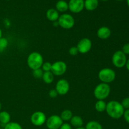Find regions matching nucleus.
Instances as JSON below:
<instances>
[{
  "mask_svg": "<svg viewBox=\"0 0 129 129\" xmlns=\"http://www.w3.org/2000/svg\"><path fill=\"white\" fill-rule=\"evenodd\" d=\"M105 111L108 115L112 118L119 119L123 117L125 109L121 103L116 100H112L107 103Z\"/></svg>",
  "mask_w": 129,
  "mask_h": 129,
  "instance_id": "1",
  "label": "nucleus"
},
{
  "mask_svg": "<svg viewBox=\"0 0 129 129\" xmlns=\"http://www.w3.org/2000/svg\"><path fill=\"white\" fill-rule=\"evenodd\" d=\"M44 62L42 55L38 52H33L30 53L26 60L28 66L32 71L41 68Z\"/></svg>",
  "mask_w": 129,
  "mask_h": 129,
  "instance_id": "2",
  "label": "nucleus"
},
{
  "mask_svg": "<svg viewBox=\"0 0 129 129\" xmlns=\"http://www.w3.org/2000/svg\"><path fill=\"white\" fill-rule=\"evenodd\" d=\"M111 88L109 84L101 83L95 87L93 94L98 100H105L109 96Z\"/></svg>",
  "mask_w": 129,
  "mask_h": 129,
  "instance_id": "3",
  "label": "nucleus"
},
{
  "mask_svg": "<svg viewBox=\"0 0 129 129\" xmlns=\"http://www.w3.org/2000/svg\"><path fill=\"white\" fill-rule=\"evenodd\" d=\"M98 78L102 83L109 84L115 79L116 73L111 68H103L98 73Z\"/></svg>",
  "mask_w": 129,
  "mask_h": 129,
  "instance_id": "4",
  "label": "nucleus"
},
{
  "mask_svg": "<svg viewBox=\"0 0 129 129\" xmlns=\"http://www.w3.org/2000/svg\"><path fill=\"white\" fill-rule=\"evenodd\" d=\"M59 26L65 30H69L75 25V20L72 15L68 13H63L59 16L57 20Z\"/></svg>",
  "mask_w": 129,
  "mask_h": 129,
  "instance_id": "5",
  "label": "nucleus"
},
{
  "mask_svg": "<svg viewBox=\"0 0 129 129\" xmlns=\"http://www.w3.org/2000/svg\"><path fill=\"white\" fill-rule=\"evenodd\" d=\"M127 60V55L122 50H117L112 55V64L117 68H122L125 66Z\"/></svg>",
  "mask_w": 129,
  "mask_h": 129,
  "instance_id": "6",
  "label": "nucleus"
},
{
  "mask_svg": "<svg viewBox=\"0 0 129 129\" xmlns=\"http://www.w3.org/2000/svg\"><path fill=\"white\" fill-rule=\"evenodd\" d=\"M67 69L68 66L66 63L62 60H58L52 64L51 72L56 76H60L65 74Z\"/></svg>",
  "mask_w": 129,
  "mask_h": 129,
  "instance_id": "7",
  "label": "nucleus"
},
{
  "mask_svg": "<svg viewBox=\"0 0 129 129\" xmlns=\"http://www.w3.org/2000/svg\"><path fill=\"white\" fill-rule=\"evenodd\" d=\"M47 117L45 113L41 111H36L31 114L30 117V121L36 127H40L45 123Z\"/></svg>",
  "mask_w": 129,
  "mask_h": 129,
  "instance_id": "8",
  "label": "nucleus"
},
{
  "mask_svg": "<svg viewBox=\"0 0 129 129\" xmlns=\"http://www.w3.org/2000/svg\"><path fill=\"white\" fill-rule=\"evenodd\" d=\"M64 122L57 115H52L47 118L45 123L48 129H59Z\"/></svg>",
  "mask_w": 129,
  "mask_h": 129,
  "instance_id": "9",
  "label": "nucleus"
},
{
  "mask_svg": "<svg viewBox=\"0 0 129 129\" xmlns=\"http://www.w3.org/2000/svg\"><path fill=\"white\" fill-rule=\"evenodd\" d=\"M77 48L80 54H87L92 48V42L88 38H83L78 42Z\"/></svg>",
  "mask_w": 129,
  "mask_h": 129,
  "instance_id": "10",
  "label": "nucleus"
},
{
  "mask_svg": "<svg viewBox=\"0 0 129 129\" xmlns=\"http://www.w3.org/2000/svg\"><path fill=\"white\" fill-rule=\"evenodd\" d=\"M55 89L57 91L59 95H66L70 89L69 81L65 79H59L55 84Z\"/></svg>",
  "mask_w": 129,
  "mask_h": 129,
  "instance_id": "11",
  "label": "nucleus"
},
{
  "mask_svg": "<svg viewBox=\"0 0 129 129\" xmlns=\"http://www.w3.org/2000/svg\"><path fill=\"white\" fill-rule=\"evenodd\" d=\"M69 10L73 13H79L84 8V0H69Z\"/></svg>",
  "mask_w": 129,
  "mask_h": 129,
  "instance_id": "12",
  "label": "nucleus"
},
{
  "mask_svg": "<svg viewBox=\"0 0 129 129\" xmlns=\"http://www.w3.org/2000/svg\"><path fill=\"white\" fill-rule=\"evenodd\" d=\"M112 31L107 26H102L97 30V37L101 40H107L111 36Z\"/></svg>",
  "mask_w": 129,
  "mask_h": 129,
  "instance_id": "13",
  "label": "nucleus"
},
{
  "mask_svg": "<svg viewBox=\"0 0 129 129\" xmlns=\"http://www.w3.org/2000/svg\"><path fill=\"white\" fill-rule=\"evenodd\" d=\"M59 16V13L57 11L56 9L50 8L46 12V17L47 20L52 22L57 21Z\"/></svg>",
  "mask_w": 129,
  "mask_h": 129,
  "instance_id": "14",
  "label": "nucleus"
},
{
  "mask_svg": "<svg viewBox=\"0 0 129 129\" xmlns=\"http://www.w3.org/2000/svg\"><path fill=\"white\" fill-rule=\"evenodd\" d=\"M99 5V0H85L84 8L89 11L95 10Z\"/></svg>",
  "mask_w": 129,
  "mask_h": 129,
  "instance_id": "15",
  "label": "nucleus"
},
{
  "mask_svg": "<svg viewBox=\"0 0 129 129\" xmlns=\"http://www.w3.org/2000/svg\"><path fill=\"white\" fill-rule=\"evenodd\" d=\"M71 125L74 127V128H79L83 127L84 124L83 119L78 115H73L70 120Z\"/></svg>",
  "mask_w": 129,
  "mask_h": 129,
  "instance_id": "16",
  "label": "nucleus"
},
{
  "mask_svg": "<svg viewBox=\"0 0 129 129\" xmlns=\"http://www.w3.org/2000/svg\"><path fill=\"white\" fill-rule=\"evenodd\" d=\"M55 8H56V10L59 13H64L69 10L68 3H67L64 0H59L57 2Z\"/></svg>",
  "mask_w": 129,
  "mask_h": 129,
  "instance_id": "17",
  "label": "nucleus"
},
{
  "mask_svg": "<svg viewBox=\"0 0 129 129\" xmlns=\"http://www.w3.org/2000/svg\"><path fill=\"white\" fill-rule=\"evenodd\" d=\"M11 122V115L6 111H1L0 112V123L3 125H6V124Z\"/></svg>",
  "mask_w": 129,
  "mask_h": 129,
  "instance_id": "18",
  "label": "nucleus"
},
{
  "mask_svg": "<svg viewBox=\"0 0 129 129\" xmlns=\"http://www.w3.org/2000/svg\"><path fill=\"white\" fill-rule=\"evenodd\" d=\"M42 79L44 83L46 84H51L54 81V75L51 71L44 72Z\"/></svg>",
  "mask_w": 129,
  "mask_h": 129,
  "instance_id": "19",
  "label": "nucleus"
},
{
  "mask_svg": "<svg viewBox=\"0 0 129 129\" xmlns=\"http://www.w3.org/2000/svg\"><path fill=\"white\" fill-rule=\"evenodd\" d=\"M73 112L70 110H64L60 113V118L62 120L63 122H68L70 121L71 118L73 117Z\"/></svg>",
  "mask_w": 129,
  "mask_h": 129,
  "instance_id": "20",
  "label": "nucleus"
},
{
  "mask_svg": "<svg viewBox=\"0 0 129 129\" xmlns=\"http://www.w3.org/2000/svg\"><path fill=\"white\" fill-rule=\"evenodd\" d=\"M84 128L85 129H103V127L100 122L95 120H91L86 124Z\"/></svg>",
  "mask_w": 129,
  "mask_h": 129,
  "instance_id": "21",
  "label": "nucleus"
},
{
  "mask_svg": "<svg viewBox=\"0 0 129 129\" xmlns=\"http://www.w3.org/2000/svg\"><path fill=\"white\" fill-rule=\"evenodd\" d=\"M106 107H107V103L104 100H98L96 102L94 105L96 110L100 113L105 112L106 110Z\"/></svg>",
  "mask_w": 129,
  "mask_h": 129,
  "instance_id": "22",
  "label": "nucleus"
},
{
  "mask_svg": "<svg viewBox=\"0 0 129 129\" xmlns=\"http://www.w3.org/2000/svg\"><path fill=\"white\" fill-rule=\"evenodd\" d=\"M3 129H23L20 123L15 122H10L4 126Z\"/></svg>",
  "mask_w": 129,
  "mask_h": 129,
  "instance_id": "23",
  "label": "nucleus"
},
{
  "mask_svg": "<svg viewBox=\"0 0 129 129\" xmlns=\"http://www.w3.org/2000/svg\"><path fill=\"white\" fill-rule=\"evenodd\" d=\"M8 45V40L5 37H1L0 39V50L1 51L5 50Z\"/></svg>",
  "mask_w": 129,
  "mask_h": 129,
  "instance_id": "24",
  "label": "nucleus"
},
{
  "mask_svg": "<svg viewBox=\"0 0 129 129\" xmlns=\"http://www.w3.org/2000/svg\"><path fill=\"white\" fill-rule=\"evenodd\" d=\"M41 69L44 72H47V71H51L52 69V63L49 62H45L43 63L42 66L41 67Z\"/></svg>",
  "mask_w": 129,
  "mask_h": 129,
  "instance_id": "25",
  "label": "nucleus"
},
{
  "mask_svg": "<svg viewBox=\"0 0 129 129\" xmlns=\"http://www.w3.org/2000/svg\"><path fill=\"white\" fill-rule=\"evenodd\" d=\"M32 73L33 76L35 78H42L43 74H44V71H43L41 68H40V69L34 70L32 71Z\"/></svg>",
  "mask_w": 129,
  "mask_h": 129,
  "instance_id": "26",
  "label": "nucleus"
},
{
  "mask_svg": "<svg viewBox=\"0 0 129 129\" xmlns=\"http://www.w3.org/2000/svg\"><path fill=\"white\" fill-rule=\"evenodd\" d=\"M69 54H70L71 56H76L79 54V51L77 48L76 46L71 47L70 49H69Z\"/></svg>",
  "mask_w": 129,
  "mask_h": 129,
  "instance_id": "27",
  "label": "nucleus"
},
{
  "mask_svg": "<svg viewBox=\"0 0 129 129\" xmlns=\"http://www.w3.org/2000/svg\"><path fill=\"white\" fill-rule=\"evenodd\" d=\"M121 104L125 110L129 109V97H127L123 99V100L121 102Z\"/></svg>",
  "mask_w": 129,
  "mask_h": 129,
  "instance_id": "28",
  "label": "nucleus"
},
{
  "mask_svg": "<svg viewBox=\"0 0 129 129\" xmlns=\"http://www.w3.org/2000/svg\"><path fill=\"white\" fill-rule=\"evenodd\" d=\"M59 95L58 94L57 91H56L55 89H52L49 91V96L51 98H56L57 96Z\"/></svg>",
  "mask_w": 129,
  "mask_h": 129,
  "instance_id": "29",
  "label": "nucleus"
},
{
  "mask_svg": "<svg viewBox=\"0 0 129 129\" xmlns=\"http://www.w3.org/2000/svg\"><path fill=\"white\" fill-rule=\"evenodd\" d=\"M121 50H122L126 55H129V43H127V44H124V45H123V47H122V49Z\"/></svg>",
  "mask_w": 129,
  "mask_h": 129,
  "instance_id": "30",
  "label": "nucleus"
},
{
  "mask_svg": "<svg viewBox=\"0 0 129 129\" xmlns=\"http://www.w3.org/2000/svg\"><path fill=\"white\" fill-rule=\"evenodd\" d=\"M123 117L124 118L125 120L127 123H129V109L125 110L124 113H123Z\"/></svg>",
  "mask_w": 129,
  "mask_h": 129,
  "instance_id": "31",
  "label": "nucleus"
},
{
  "mask_svg": "<svg viewBox=\"0 0 129 129\" xmlns=\"http://www.w3.org/2000/svg\"><path fill=\"white\" fill-rule=\"evenodd\" d=\"M59 129H73V128H72V126L71 125V124L67 123V122H65V123L64 122Z\"/></svg>",
  "mask_w": 129,
  "mask_h": 129,
  "instance_id": "32",
  "label": "nucleus"
},
{
  "mask_svg": "<svg viewBox=\"0 0 129 129\" xmlns=\"http://www.w3.org/2000/svg\"><path fill=\"white\" fill-rule=\"evenodd\" d=\"M125 66H126V68H127V70H128V71H129V59H127V62H126Z\"/></svg>",
  "mask_w": 129,
  "mask_h": 129,
  "instance_id": "33",
  "label": "nucleus"
},
{
  "mask_svg": "<svg viewBox=\"0 0 129 129\" xmlns=\"http://www.w3.org/2000/svg\"><path fill=\"white\" fill-rule=\"evenodd\" d=\"M2 35H3V32H2V30H1V28H0V39L2 37Z\"/></svg>",
  "mask_w": 129,
  "mask_h": 129,
  "instance_id": "34",
  "label": "nucleus"
},
{
  "mask_svg": "<svg viewBox=\"0 0 129 129\" xmlns=\"http://www.w3.org/2000/svg\"><path fill=\"white\" fill-rule=\"evenodd\" d=\"M75 129H85V128L83 127H79V128H76Z\"/></svg>",
  "mask_w": 129,
  "mask_h": 129,
  "instance_id": "35",
  "label": "nucleus"
},
{
  "mask_svg": "<svg viewBox=\"0 0 129 129\" xmlns=\"http://www.w3.org/2000/svg\"><path fill=\"white\" fill-rule=\"evenodd\" d=\"M1 108H2V105H1V102H0V112L1 111Z\"/></svg>",
  "mask_w": 129,
  "mask_h": 129,
  "instance_id": "36",
  "label": "nucleus"
},
{
  "mask_svg": "<svg viewBox=\"0 0 129 129\" xmlns=\"http://www.w3.org/2000/svg\"><path fill=\"white\" fill-rule=\"evenodd\" d=\"M127 4L128 5V6L129 7V0H127Z\"/></svg>",
  "mask_w": 129,
  "mask_h": 129,
  "instance_id": "37",
  "label": "nucleus"
},
{
  "mask_svg": "<svg viewBox=\"0 0 129 129\" xmlns=\"http://www.w3.org/2000/svg\"><path fill=\"white\" fill-rule=\"evenodd\" d=\"M101 1H108V0H101Z\"/></svg>",
  "mask_w": 129,
  "mask_h": 129,
  "instance_id": "38",
  "label": "nucleus"
},
{
  "mask_svg": "<svg viewBox=\"0 0 129 129\" xmlns=\"http://www.w3.org/2000/svg\"><path fill=\"white\" fill-rule=\"evenodd\" d=\"M117 1H123V0H117Z\"/></svg>",
  "mask_w": 129,
  "mask_h": 129,
  "instance_id": "39",
  "label": "nucleus"
},
{
  "mask_svg": "<svg viewBox=\"0 0 129 129\" xmlns=\"http://www.w3.org/2000/svg\"><path fill=\"white\" fill-rule=\"evenodd\" d=\"M1 123H0V127H1Z\"/></svg>",
  "mask_w": 129,
  "mask_h": 129,
  "instance_id": "40",
  "label": "nucleus"
},
{
  "mask_svg": "<svg viewBox=\"0 0 129 129\" xmlns=\"http://www.w3.org/2000/svg\"><path fill=\"white\" fill-rule=\"evenodd\" d=\"M0 129H3V128H0Z\"/></svg>",
  "mask_w": 129,
  "mask_h": 129,
  "instance_id": "41",
  "label": "nucleus"
},
{
  "mask_svg": "<svg viewBox=\"0 0 129 129\" xmlns=\"http://www.w3.org/2000/svg\"><path fill=\"white\" fill-rule=\"evenodd\" d=\"M7 1H9V0H7Z\"/></svg>",
  "mask_w": 129,
  "mask_h": 129,
  "instance_id": "42",
  "label": "nucleus"
},
{
  "mask_svg": "<svg viewBox=\"0 0 129 129\" xmlns=\"http://www.w3.org/2000/svg\"><path fill=\"white\" fill-rule=\"evenodd\" d=\"M0 52H1V50H0Z\"/></svg>",
  "mask_w": 129,
  "mask_h": 129,
  "instance_id": "43",
  "label": "nucleus"
}]
</instances>
